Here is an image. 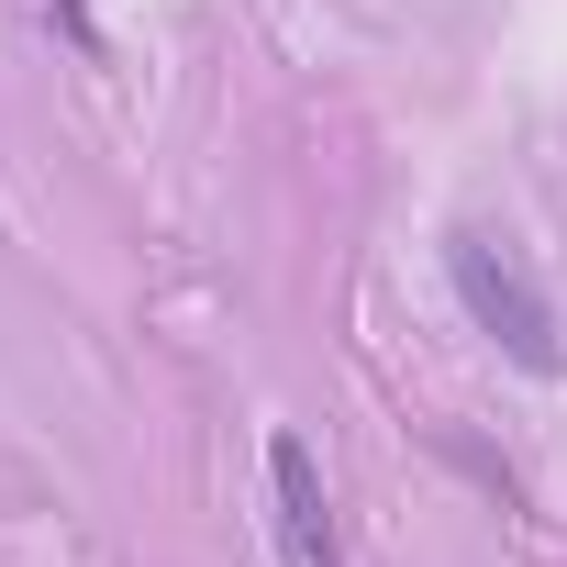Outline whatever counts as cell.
<instances>
[{
  "mask_svg": "<svg viewBox=\"0 0 567 567\" xmlns=\"http://www.w3.org/2000/svg\"><path fill=\"white\" fill-rule=\"evenodd\" d=\"M445 278H456V312L523 368V379H556L567 346H556V301H545V278L523 267L512 234H445Z\"/></svg>",
  "mask_w": 567,
  "mask_h": 567,
  "instance_id": "6da1fadb",
  "label": "cell"
},
{
  "mask_svg": "<svg viewBox=\"0 0 567 567\" xmlns=\"http://www.w3.org/2000/svg\"><path fill=\"white\" fill-rule=\"evenodd\" d=\"M267 523H278V556L290 567H346L334 501H323V467H312L301 434H267Z\"/></svg>",
  "mask_w": 567,
  "mask_h": 567,
  "instance_id": "7a4b0ae2",
  "label": "cell"
},
{
  "mask_svg": "<svg viewBox=\"0 0 567 567\" xmlns=\"http://www.w3.org/2000/svg\"><path fill=\"white\" fill-rule=\"evenodd\" d=\"M56 23H68V45H79V56H101V23H90V0H56Z\"/></svg>",
  "mask_w": 567,
  "mask_h": 567,
  "instance_id": "3957f363",
  "label": "cell"
}]
</instances>
